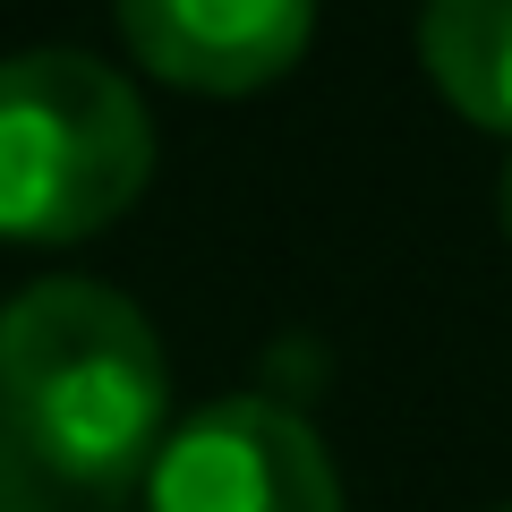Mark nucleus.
Returning a JSON list of instances; mask_svg holds the SVG:
<instances>
[{
    "instance_id": "4",
    "label": "nucleus",
    "mask_w": 512,
    "mask_h": 512,
    "mask_svg": "<svg viewBox=\"0 0 512 512\" xmlns=\"http://www.w3.org/2000/svg\"><path fill=\"white\" fill-rule=\"evenodd\" d=\"M111 26L163 86L256 94L282 69H299L316 0H111Z\"/></svg>"
},
{
    "instance_id": "3",
    "label": "nucleus",
    "mask_w": 512,
    "mask_h": 512,
    "mask_svg": "<svg viewBox=\"0 0 512 512\" xmlns=\"http://www.w3.org/2000/svg\"><path fill=\"white\" fill-rule=\"evenodd\" d=\"M146 512H342L316 427L274 393L205 402L146 461Z\"/></svg>"
},
{
    "instance_id": "6",
    "label": "nucleus",
    "mask_w": 512,
    "mask_h": 512,
    "mask_svg": "<svg viewBox=\"0 0 512 512\" xmlns=\"http://www.w3.org/2000/svg\"><path fill=\"white\" fill-rule=\"evenodd\" d=\"M0 512H43V478L26 470V453L0 436Z\"/></svg>"
},
{
    "instance_id": "7",
    "label": "nucleus",
    "mask_w": 512,
    "mask_h": 512,
    "mask_svg": "<svg viewBox=\"0 0 512 512\" xmlns=\"http://www.w3.org/2000/svg\"><path fill=\"white\" fill-rule=\"evenodd\" d=\"M504 231H512V163H504Z\"/></svg>"
},
{
    "instance_id": "2",
    "label": "nucleus",
    "mask_w": 512,
    "mask_h": 512,
    "mask_svg": "<svg viewBox=\"0 0 512 512\" xmlns=\"http://www.w3.org/2000/svg\"><path fill=\"white\" fill-rule=\"evenodd\" d=\"M154 171V120L94 52H9L0 60V239L69 248L137 205Z\"/></svg>"
},
{
    "instance_id": "5",
    "label": "nucleus",
    "mask_w": 512,
    "mask_h": 512,
    "mask_svg": "<svg viewBox=\"0 0 512 512\" xmlns=\"http://www.w3.org/2000/svg\"><path fill=\"white\" fill-rule=\"evenodd\" d=\"M419 60L470 128L512 137V0H427Z\"/></svg>"
},
{
    "instance_id": "1",
    "label": "nucleus",
    "mask_w": 512,
    "mask_h": 512,
    "mask_svg": "<svg viewBox=\"0 0 512 512\" xmlns=\"http://www.w3.org/2000/svg\"><path fill=\"white\" fill-rule=\"evenodd\" d=\"M163 342L137 299L86 274L26 282L0 308V436L35 478L128 487L171 436Z\"/></svg>"
}]
</instances>
